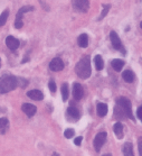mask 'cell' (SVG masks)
I'll return each mask as SVG.
<instances>
[{"label":"cell","instance_id":"6da1fadb","mask_svg":"<svg viewBox=\"0 0 142 156\" xmlns=\"http://www.w3.org/2000/svg\"><path fill=\"white\" fill-rule=\"evenodd\" d=\"M75 72L81 79H87L91 76L92 68H91L90 56H84L78 61V63L75 66Z\"/></svg>","mask_w":142,"mask_h":156},{"label":"cell","instance_id":"7a4b0ae2","mask_svg":"<svg viewBox=\"0 0 142 156\" xmlns=\"http://www.w3.org/2000/svg\"><path fill=\"white\" fill-rule=\"evenodd\" d=\"M17 78L14 75H2L0 78V93H7L17 88Z\"/></svg>","mask_w":142,"mask_h":156},{"label":"cell","instance_id":"3957f363","mask_svg":"<svg viewBox=\"0 0 142 156\" xmlns=\"http://www.w3.org/2000/svg\"><path fill=\"white\" fill-rule=\"evenodd\" d=\"M117 105L122 108V110H123V112L125 114V116L133 120L134 117H133V114H132L131 101H130L128 98H125V97H120L119 99H117Z\"/></svg>","mask_w":142,"mask_h":156},{"label":"cell","instance_id":"277c9868","mask_svg":"<svg viewBox=\"0 0 142 156\" xmlns=\"http://www.w3.org/2000/svg\"><path fill=\"white\" fill-rule=\"evenodd\" d=\"M34 10V7L32 6H25V7H22L19 9V11L17 12V16H16V20H15V24L14 26L16 28H22V26H24V21H22V15L26 14V12H28V11H32Z\"/></svg>","mask_w":142,"mask_h":156},{"label":"cell","instance_id":"5b68a950","mask_svg":"<svg viewBox=\"0 0 142 156\" xmlns=\"http://www.w3.org/2000/svg\"><path fill=\"white\" fill-rule=\"evenodd\" d=\"M72 5L74 10L78 12H87L90 8L89 0H72Z\"/></svg>","mask_w":142,"mask_h":156},{"label":"cell","instance_id":"8992f818","mask_svg":"<svg viewBox=\"0 0 142 156\" xmlns=\"http://www.w3.org/2000/svg\"><path fill=\"white\" fill-rule=\"evenodd\" d=\"M106 137H107L106 133H99L95 136V138H94V148H95L96 152L101 151L102 146L104 145V143L106 142Z\"/></svg>","mask_w":142,"mask_h":156},{"label":"cell","instance_id":"52a82bcc","mask_svg":"<svg viewBox=\"0 0 142 156\" xmlns=\"http://www.w3.org/2000/svg\"><path fill=\"white\" fill-rule=\"evenodd\" d=\"M110 39H111V43H112V45L115 50H119V51H122V53L125 54V51L123 50V46H122V43H121V39L120 37L117 36V34L115 32H111L110 33Z\"/></svg>","mask_w":142,"mask_h":156},{"label":"cell","instance_id":"ba28073f","mask_svg":"<svg viewBox=\"0 0 142 156\" xmlns=\"http://www.w3.org/2000/svg\"><path fill=\"white\" fill-rule=\"evenodd\" d=\"M49 69L54 72L62 71L64 69V63H63V61L60 60L59 57H55V58H53V60L50 61Z\"/></svg>","mask_w":142,"mask_h":156},{"label":"cell","instance_id":"9c48e42d","mask_svg":"<svg viewBox=\"0 0 142 156\" xmlns=\"http://www.w3.org/2000/svg\"><path fill=\"white\" fill-rule=\"evenodd\" d=\"M19 41L17 38H15L14 36H8L6 38V45L10 51H16L19 47Z\"/></svg>","mask_w":142,"mask_h":156},{"label":"cell","instance_id":"30bf717a","mask_svg":"<svg viewBox=\"0 0 142 156\" xmlns=\"http://www.w3.org/2000/svg\"><path fill=\"white\" fill-rule=\"evenodd\" d=\"M22 109L28 117H32L36 114V111H37V108L32 103H24L22 106Z\"/></svg>","mask_w":142,"mask_h":156},{"label":"cell","instance_id":"8fae6325","mask_svg":"<svg viewBox=\"0 0 142 156\" xmlns=\"http://www.w3.org/2000/svg\"><path fill=\"white\" fill-rule=\"evenodd\" d=\"M83 94H84V91H83L82 85L79 83H74L73 85V96L76 100H81L83 98Z\"/></svg>","mask_w":142,"mask_h":156},{"label":"cell","instance_id":"7c38bea8","mask_svg":"<svg viewBox=\"0 0 142 156\" xmlns=\"http://www.w3.org/2000/svg\"><path fill=\"white\" fill-rule=\"evenodd\" d=\"M27 96L32 100H36V101H40V100L44 99V94L42 91L39 90H30L27 92Z\"/></svg>","mask_w":142,"mask_h":156},{"label":"cell","instance_id":"4fadbf2b","mask_svg":"<svg viewBox=\"0 0 142 156\" xmlns=\"http://www.w3.org/2000/svg\"><path fill=\"white\" fill-rule=\"evenodd\" d=\"M9 129V120L7 118H0V135H4Z\"/></svg>","mask_w":142,"mask_h":156},{"label":"cell","instance_id":"5bb4252c","mask_svg":"<svg viewBox=\"0 0 142 156\" xmlns=\"http://www.w3.org/2000/svg\"><path fill=\"white\" fill-rule=\"evenodd\" d=\"M113 130H114V134L117 136L119 139H122L123 138V126L121 122H117V124H114L113 126Z\"/></svg>","mask_w":142,"mask_h":156},{"label":"cell","instance_id":"9a60e30c","mask_svg":"<svg viewBox=\"0 0 142 156\" xmlns=\"http://www.w3.org/2000/svg\"><path fill=\"white\" fill-rule=\"evenodd\" d=\"M96 111H97V115H99L100 117H104V116L107 114V106L105 103H102V102L97 103Z\"/></svg>","mask_w":142,"mask_h":156},{"label":"cell","instance_id":"2e32d148","mask_svg":"<svg viewBox=\"0 0 142 156\" xmlns=\"http://www.w3.org/2000/svg\"><path fill=\"white\" fill-rule=\"evenodd\" d=\"M77 42H78V45H79V46L83 47V48H86L87 45H89V36L86 35V34L79 35Z\"/></svg>","mask_w":142,"mask_h":156},{"label":"cell","instance_id":"e0dca14e","mask_svg":"<svg viewBox=\"0 0 142 156\" xmlns=\"http://www.w3.org/2000/svg\"><path fill=\"white\" fill-rule=\"evenodd\" d=\"M122 78H123V80L125 82H128V83H132V82L134 81V74L130 70H127V71L123 72L122 73Z\"/></svg>","mask_w":142,"mask_h":156},{"label":"cell","instance_id":"ac0fdd59","mask_svg":"<svg viewBox=\"0 0 142 156\" xmlns=\"http://www.w3.org/2000/svg\"><path fill=\"white\" fill-rule=\"evenodd\" d=\"M111 65H112V68L115 70V71H121L122 70V68L124 66V61L122 60H119V58H115V60L112 61V63H111Z\"/></svg>","mask_w":142,"mask_h":156},{"label":"cell","instance_id":"d6986e66","mask_svg":"<svg viewBox=\"0 0 142 156\" xmlns=\"http://www.w3.org/2000/svg\"><path fill=\"white\" fill-rule=\"evenodd\" d=\"M123 154L124 156H134L133 154V146L131 143H125L123 146Z\"/></svg>","mask_w":142,"mask_h":156},{"label":"cell","instance_id":"ffe728a7","mask_svg":"<svg viewBox=\"0 0 142 156\" xmlns=\"http://www.w3.org/2000/svg\"><path fill=\"white\" fill-rule=\"evenodd\" d=\"M67 115L72 118V119H75V120L79 118V111H78L75 107H69V108H68Z\"/></svg>","mask_w":142,"mask_h":156},{"label":"cell","instance_id":"44dd1931","mask_svg":"<svg viewBox=\"0 0 142 156\" xmlns=\"http://www.w3.org/2000/svg\"><path fill=\"white\" fill-rule=\"evenodd\" d=\"M94 63H95V68L97 71H101V70L104 68V62L101 55H96V56L94 57Z\"/></svg>","mask_w":142,"mask_h":156},{"label":"cell","instance_id":"7402d4cb","mask_svg":"<svg viewBox=\"0 0 142 156\" xmlns=\"http://www.w3.org/2000/svg\"><path fill=\"white\" fill-rule=\"evenodd\" d=\"M68 94H69V92H68V84L67 83H63V85H62V97H63L64 101H66L68 99Z\"/></svg>","mask_w":142,"mask_h":156},{"label":"cell","instance_id":"603a6c76","mask_svg":"<svg viewBox=\"0 0 142 156\" xmlns=\"http://www.w3.org/2000/svg\"><path fill=\"white\" fill-rule=\"evenodd\" d=\"M8 16H9V10H7V9L0 15V27L6 24V21H7V19H8Z\"/></svg>","mask_w":142,"mask_h":156},{"label":"cell","instance_id":"cb8c5ba5","mask_svg":"<svg viewBox=\"0 0 142 156\" xmlns=\"http://www.w3.org/2000/svg\"><path fill=\"white\" fill-rule=\"evenodd\" d=\"M111 6L110 5H104L103 6V10H102V14H101V16L99 17V20H102L105 16H106V14L109 12V10H110Z\"/></svg>","mask_w":142,"mask_h":156},{"label":"cell","instance_id":"d4e9b609","mask_svg":"<svg viewBox=\"0 0 142 156\" xmlns=\"http://www.w3.org/2000/svg\"><path fill=\"white\" fill-rule=\"evenodd\" d=\"M74 130L73 129H71V128H68V129H66L64 133V136L66 137V138H72L73 136H74Z\"/></svg>","mask_w":142,"mask_h":156},{"label":"cell","instance_id":"484cf974","mask_svg":"<svg viewBox=\"0 0 142 156\" xmlns=\"http://www.w3.org/2000/svg\"><path fill=\"white\" fill-rule=\"evenodd\" d=\"M17 84H19L22 88H25L26 85L28 84V82H27V80H25V79L17 78Z\"/></svg>","mask_w":142,"mask_h":156},{"label":"cell","instance_id":"4316f807","mask_svg":"<svg viewBox=\"0 0 142 156\" xmlns=\"http://www.w3.org/2000/svg\"><path fill=\"white\" fill-rule=\"evenodd\" d=\"M48 88H49V90L52 92H55V91H56V83H55L53 80H50L49 83H48Z\"/></svg>","mask_w":142,"mask_h":156},{"label":"cell","instance_id":"83f0119b","mask_svg":"<svg viewBox=\"0 0 142 156\" xmlns=\"http://www.w3.org/2000/svg\"><path fill=\"white\" fill-rule=\"evenodd\" d=\"M138 147H139V153H140V156H142V137H140V138H139Z\"/></svg>","mask_w":142,"mask_h":156},{"label":"cell","instance_id":"f1b7e54d","mask_svg":"<svg viewBox=\"0 0 142 156\" xmlns=\"http://www.w3.org/2000/svg\"><path fill=\"white\" fill-rule=\"evenodd\" d=\"M137 116L139 117V119L142 121V106L139 107L138 110H137Z\"/></svg>","mask_w":142,"mask_h":156},{"label":"cell","instance_id":"f546056e","mask_svg":"<svg viewBox=\"0 0 142 156\" xmlns=\"http://www.w3.org/2000/svg\"><path fill=\"white\" fill-rule=\"evenodd\" d=\"M82 139H83V137H81V136H79V137H76V138L74 139V144L75 145H81V143H82Z\"/></svg>","mask_w":142,"mask_h":156},{"label":"cell","instance_id":"4dcf8cb0","mask_svg":"<svg viewBox=\"0 0 142 156\" xmlns=\"http://www.w3.org/2000/svg\"><path fill=\"white\" fill-rule=\"evenodd\" d=\"M53 156H59V154H57V153H54Z\"/></svg>","mask_w":142,"mask_h":156},{"label":"cell","instance_id":"1f68e13d","mask_svg":"<svg viewBox=\"0 0 142 156\" xmlns=\"http://www.w3.org/2000/svg\"><path fill=\"white\" fill-rule=\"evenodd\" d=\"M103 156H112L111 154H105V155H103Z\"/></svg>","mask_w":142,"mask_h":156},{"label":"cell","instance_id":"d6a6232c","mask_svg":"<svg viewBox=\"0 0 142 156\" xmlns=\"http://www.w3.org/2000/svg\"><path fill=\"white\" fill-rule=\"evenodd\" d=\"M140 27H141V28H142V21H141V23H140Z\"/></svg>","mask_w":142,"mask_h":156},{"label":"cell","instance_id":"836d02e7","mask_svg":"<svg viewBox=\"0 0 142 156\" xmlns=\"http://www.w3.org/2000/svg\"><path fill=\"white\" fill-rule=\"evenodd\" d=\"M0 68H1V60H0Z\"/></svg>","mask_w":142,"mask_h":156}]
</instances>
